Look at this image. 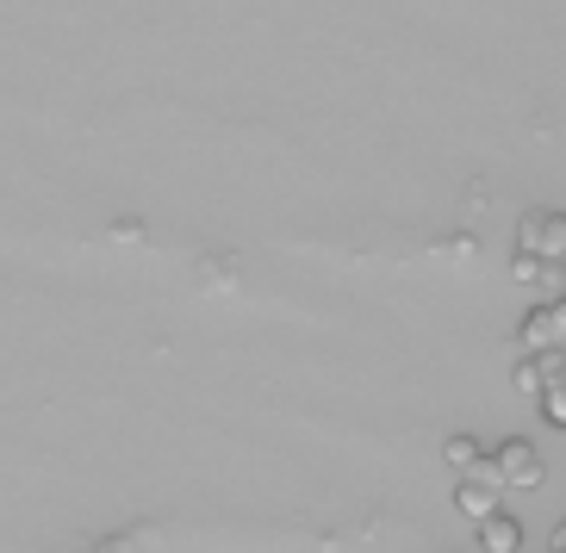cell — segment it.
Here are the masks:
<instances>
[{"mask_svg": "<svg viewBox=\"0 0 566 553\" xmlns=\"http://www.w3.org/2000/svg\"><path fill=\"white\" fill-rule=\"evenodd\" d=\"M499 479H504V491H530V486H542V454H535V442H523V436H511L499 454Z\"/></svg>", "mask_w": 566, "mask_h": 553, "instance_id": "3", "label": "cell"}, {"mask_svg": "<svg viewBox=\"0 0 566 553\" xmlns=\"http://www.w3.org/2000/svg\"><path fill=\"white\" fill-rule=\"evenodd\" d=\"M516 342H523V354H548V349H566V299L535 305L530 318L516 323Z\"/></svg>", "mask_w": 566, "mask_h": 553, "instance_id": "1", "label": "cell"}, {"mask_svg": "<svg viewBox=\"0 0 566 553\" xmlns=\"http://www.w3.org/2000/svg\"><path fill=\"white\" fill-rule=\"evenodd\" d=\"M542 417H548L554 429H566V373L548 380V392H542Z\"/></svg>", "mask_w": 566, "mask_h": 553, "instance_id": "6", "label": "cell"}, {"mask_svg": "<svg viewBox=\"0 0 566 553\" xmlns=\"http://www.w3.org/2000/svg\"><path fill=\"white\" fill-rule=\"evenodd\" d=\"M442 454H449V467H461V472H473V467L485 460L480 442H473V436H449V448H442Z\"/></svg>", "mask_w": 566, "mask_h": 553, "instance_id": "7", "label": "cell"}, {"mask_svg": "<svg viewBox=\"0 0 566 553\" xmlns=\"http://www.w3.org/2000/svg\"><path fill=\"white\" fill-rule=\"evenodd\" d=\"M480 547L485 553H523V522L504 517V510H499V517H485L480 522Z\"/></svg>", "mask_w": 566, "mask_h": 553, "instance_id": "5", "label": "cell"}, {"mask_svg": "<svg viewBox=\"0 0 566 553\" xmlns=\"http://www.w3.org/2000/svg\"><path fill=\"white\" fill-rule=\"evenodd\" d=\"M554 553H566V522H560V529H554Z\"/></svg>", "mask_w": 566, "mask_h": 553, "instance_id": "9", "label": "cell"}, {"mask_svg": "<svg viewBox=\"0 0 566 553\" xmlns=\"http://www.w3.org/2000/svg\"><path fill=\"white\" fill-rule=\"evenodd\" d=\"M516 249L542 255V262H566V212H530L516 224Z\"/></svg>", "mask_w": 566, "mask_h": 553, "instance_id": "2", "label": "cell"}, {"mask_svg": "<svg viewBox=\"0 0 566 553\" xmlns=\"http://www.w3.org/2000/svg\"><path fill=\"white\" fill-rule=\"evenodd\" d=\"M499 479H480V472H467L461 486H454V510H461L467 522H485V517H499Z\"/></svg>", "mask_w": 566, "mask_h": 553, "instance_id": "4", "label": "cell"}, {"mask_svg": "<svg viewBox=\"0 0 566 553\" xmlns=\"http://www.w3.org/2000/svg\"><path fill=\"white\" fill-rule=\"evenodd\" d=\"M94 553H132V541H125V535H113V541H101Z\"/></svg>", "mask_w": 566, "mask_h": 553, "instance_id": "8", "label": "cell"}]
</instances>
